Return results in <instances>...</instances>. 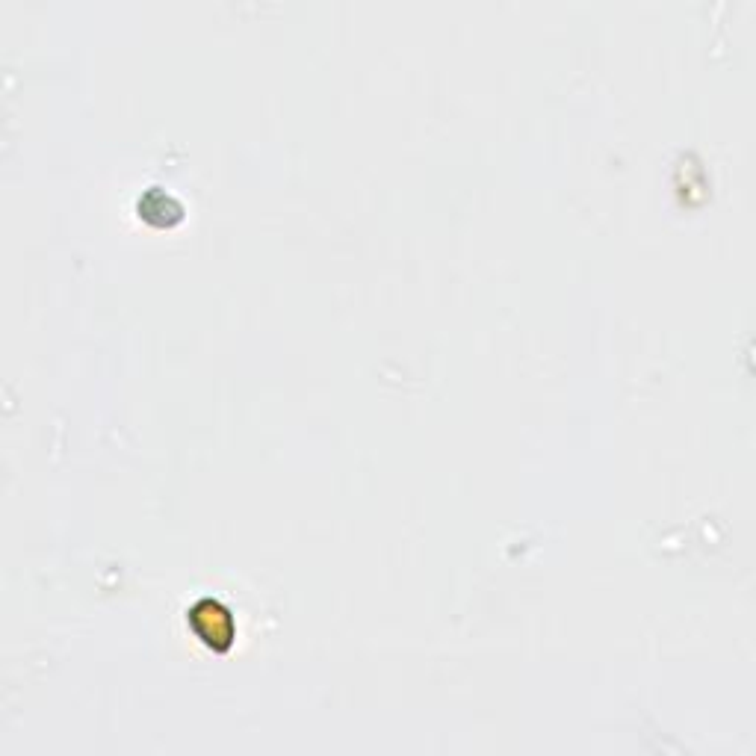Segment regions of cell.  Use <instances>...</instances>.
I'll return each instance as SVG.
<instances>
[{
	"instance_id": "1",
	"label": "cell",
	"mask_w": 756,
	"mask_h": 756,
	"mask_svg": "<svg viewBox=\"0 0 756 756\" xmlns=\"http://www.w3.org/2000/svg\"><path fill=\"white\" fill-rule=\"evenodd\" d=\"M189 624H192V630L201 635V641H207V644H213V647H219V641H228L231 632H234L228 612H225L222 606L210 603V600H201V603L189 612Z\"/></svg>"
},
{
	"instance_id": "2",
	"label": "cell",
	"mask_w": 756,
	"mask_h": 756,
	"mask_svg": "<svg viewBox=\"0 0 756 756\" xmlns=\"http://www.w3.org/2000/svg\"><path fill=\"white\" fill-rule=\"evenodd\" d=\"M139 213L154 225H172L181 219V204L172 195H166L163 189H148L139 198Z\"/></svg>"
}]
</instances>
